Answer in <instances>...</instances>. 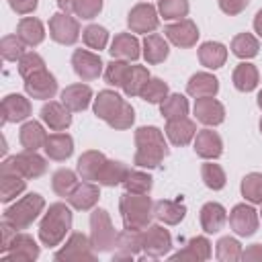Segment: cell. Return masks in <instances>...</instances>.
<instances>
[{
	"label": "cell",
	"mask_w": 262,
	"mask_h": 262,
	"mask_svg": "<svg viewBox=\"0 0 262 262\" xmlns=\"http://www.w3.org/2000/svg\"><path fill=\"white\" fill-rule=\"evenodd\" d=\"M139 47H141V45H139V41H137L135 35H131V33H119V35H115L108 53L113 55V59L135 61V59H139V55H141Z\"/></svg>",
	"instance_id": "cell-22"
},
{
	"label": "cell",
	"mask_w": 262,
	"mask_h": 262,
	"mask_svg": "<svg viewBox=\"0 0 262 262\" xmlns=\"http://www.w3.org/2000/svg\"><path fill=\"white\" fill-rule=\"evenodd\" d=\"M45 139H47V133L39 121H27L18 131V141L29 151H37L39 147H43Z\"/></svg>",
	"instance_id": "cell-35"
},
{
	"label": "cell",
	"mask_w": 262,
	"mask_h": 262,
	"mask_svg": "<svg viewBox=\"0 0 262 262\" xmlns=\"http://www.w3.org/2000/svg\"><path fill=\"white\" fill-rule=\"evenodd\" d=\"M160 113L166 121L182 119L188 115V100L182 94H168L166 100L160 104Z\"/></svg>",
	"instance_id": "cell-41"
},
{
	"label": "cell",
	"mask_w": 262,
	"mask_h": 262,
	"mask_svg": "<svg viewBox=\"0 0 262 262\" xmlns=\"http://www.w3.org/2000/svg\"><path fill=\"white\" fill-rule=\"evenodd\" d=\"M72 66L78 78L90 82L96 80L102 74V59L98 53H92L88 49H76L72 53Z\"/></svg>",
	"instance_id": "cell-15"
},
{
	"label": "cell",
	"mask_w": 262,
	"mask_h": 262,
	"mask_svg": "<svg viewBox=\"0 0 262 262\" xmlns=\"http://www.w3.org/2000/svg\"><path fill=\"white\" fill-rule=\"evenodd\" d=\"M158 12L168 20H182L188 14V0H158Z\"/></svg>",
	"instance_id": "cell-48"
},
{
	"label": "cell",
	"mask_w": 262,
	"mask_h": 262,
	"mask_svg": "<svg viewBox=\"0 0 262 262\" xmlns=\"http://www.w3.org/2000/svg\"><path fill=\"white\" fill-rule=\"evenodd\" d=\"M129 166H125L123 162H117V160H106L104 166L100 168L98 172V178L96 182L102 184V186H117V184H123L125 178L129 176Z\"/></svg>",
	"instance_id": "cell-36"
},
{
	"label": "cell",
	"mask_w": 262,
	"mask_h": 262,
	"mask_svg": "<svg viewBox=\"0 0 262 262\" xmlns=\"http://www.w3.org/2000/svg\"><path fill=\"white\" fill-rule=\"evenodd\" d=\"M139 96L149 104H162L166 100V96H168V84L164 80H160V78H149Z\"/></svg>",
	"instance_id": "cell-46"
},
{
	"label": "cell",
	"mask_w": 262,
	"mask_h": 262,
	"mask_svg": "<svg viewBox=\"0 0 262 262\" xmlns=\"http://www.w3.org/2000/svg\"><path fill=\"white\" fill-rule=\"evenodd\" d=\"M194 151L203 160H217L223 154V141L217 131L201 129L194 135Z\"/></svg>",
	"instance_id": "cell-20"
},
{
	"label": "cell",
	"mask_w": 262,
	"mask_h": 262,
	"mask_svg": "<svg viewBox=\"0 0 262 262\" xmlns=\"http://www.w3.org/2000/svg\"><path fill=\"white\" fill-rule=\"evenodd\" d=\"M25 47L18 35H4L0 41V53L6 61H18L25 55Z\"/></svg>",
	"instance_id": "cell-49"
},
{
	"label": "cell",
	"mask_w": 262,
	"mask_h": 262,
	"mask_svg": "<svg viewBox=\"0 0 262 262\" xmlns=\"http://www.w3.org/2000/svg\"><path fill=\"white\" fill-rule=\"evenodd\" d=\"M186 92L194 98H207V96H215L219 92V80L213 74L207 72H199L192 74L190 80L186 82Z\"/></svg>",
	"instance_id": "cell-28"
},
{
	"label": "cell",
	"mask_w": 262,
	"mask_h": 262,
	"mask_svg": "<svg viewBox=\"0 0 262 262\" xmlns=\"http://www.w3.org/2000/svg\"><path fill=\"white\" fill-rule=\"evenodd\" d=\"M170 53V47H168V41L158 35V33H149L145 35L143 39V57L149 66H158L162 63Z\"/></svg>",
	"instance_id": "cell-33"
},
{
	"label": "cell",
	"mask_w": 262,
	"mask_h": 262,
	"mask_svg": "<svg viewBox=\"0 0 262 262\" xmlns=\"http://www.w3.org/2000/svg\"><path fill=\"white\" fill-rule=\"evenodd\" d=\"M25 92L31 98H37V100L53 98L55 92H57V80L51 72H47L43 68V70L31 74L29 78H25Z\"/></svg>",
	"instance_id": "cell-12"
},
{
	"label": "cell",
	"mask_w": 262,
	"mask_h": 262,
	"mask_svg": "<svg viewBox=\"0 0 262 262\" xmlns=\"http://www.w3.org/2000/svg\"><path fill=\"white\" fill-rule=\"evenodd\" d=\"M6 262H33L39 258V246L29 233H18L8 244V250L2 254Z\"/></svg>",
	"instance_id": "cell-13"
},
{
	"label": "cell",
	"mask_w": 262,
	"mask_h": 262,
	"mask_svg": "<svg viewBox=\"0 0 262 262\" xmlns=\"http://www.w3.org/2000/svg\"><path fill=\"white\" fill-rule=\"evenodd\" d=\"M135 147L137 149H135L133 164L139 166V168L154 170L168 156V145H166L164 133L158 127H154V125L139 127L135 131Z\"/></svg>",
	"instance_id": "cell-1"
},
{
	"label": "cell",
	"mask_w": 262,
	"mask_h": 262,
	"mask_svg": "<svg viewBox=\"0 0 262 262\" xmlns=\"http://www.w3.org/2000/svg\"><path fill=\"white\" fill-rule=\"evenodd\" d=\"M98 199H100L98 186L92 184L90 180H84V182H78V186L72 190V194L68 196V203L78 211H88L98 203Z\"/></svg>",
	"instance_id": "cell-25"
},
{
	"label": "cell",
	"mask_w": 262,
	"mask_h": 262,
	"mask_svg": "<svg viewBox=\"0 0 262 262\" xmlns=\"http://www.w3.org/2000/svg\"><path fill=\"white\" fill-rule=\"evenodd\" d=\"M72 111L63 102L49 100L41 108V121L51 129V131H66L72 125Z\"/></svg>",
	"instance_id": "cell-19"
},
{
	"label": "cell",
	"mask_w": 262,
	"mask_h": 262,
	"mask_svg": "<svg viewBox=\"0 0 262 262\" xmlns=\"http://www.w3.org/2000/svg\"><path fill=\"white\" fill-rule=\"evenodd\" d=\"M229 225L237 235L250 237L258 231V211L246 203H239L229 213Z\"/></svg>",
	"instance_id": "cell-14"
},
{
	"label": "cell",
	"mask_w": 262,
	"mask_h": 262,
	"mask_svg": "<svg viewBox=\"0 0 262 262\" xmlns=\"http://www.w3.org/2000/svg\"><path fill=\"white\" fill-rule=\"evenodd\" d=\"M45 170H47L45 158L39 156L37 151H29V149H25L16 156H10L0 164V172H16L27 180L43 176Z\"/></svg>",
	"instance_id": "cell-6"
},
{
	"label": "cell",
	"mask_w": 262,
	"mask_h": 262,
	"mask_svg": "<svg viewBox=\"0 0 262 262\" xmlns=\"http://www.w3.org/2000/svg\"><path fill=\"white\" fill-rule=\"evenodd\" d=\"M164 33H166L168 41L180 49H188V47L196 45V41H199V29L190 18H182L178 23L166 25Z\"/></svg>",
	"instance_id": "cell-16"
},
{
	"label": "cell",
	"mask_w": 262,
	"mask_h": 262,
	"mask_svg": "<svg viewBox=\"0 0 262 262\" xmlns=\"http://www.w3.org/2000/svg\"><path fill=\"white\" fill-rule=\"evenodd\" d=\"M53 260L57 262H94V252L90 237L76 231L68 237L66 246L53 254Z\"/></svg>",
	"instance_id": "cell-8"
},
{
	"label": "cell",
	"mask_w": 262,
	"mask_h": 262,
	"mask_svg": "<svg viewBox=\"0 0 262 262\" xmlns=\"http://www.w3.org/2000/svg\"><path fill=\"white\" fill-rule=\"evenodd\" d=\"M72 229V211L63 203L49 205L47 213L39 223V239L47 248H55L61 244L66 233Z\"/></svg>",
	"instance_id": "cell-3"
},
{
	"label": "cell",
	"mask_w": 262,
	"mask_h": 262,
	"mask_svg": "<svg viewBox=\"0 0 262 262\" xmlns=\"http://www.w3.org/2000/svg\"><path fill=\"white\" fill-rule=\"evenodd\" d=\"M125 192H133V194H149L151 186H154V178L147 172H139V170H131L129 176L123 182Z\"/></svg>",
	"instance_id": "cell-45"
},
{
	"label": "cell",
	"mask_w": 262,
	"mask_h": 262,
	"mask_svg": "<svg viewBox=\"0 0 262 262\" xmlns=\"http://www.w3.org/2000/svg\"><path fill=\"white\" fill-rule=\"evenodd\" d=\"M43 68H45V61H43V57H41L39 53H35V51H29V53H25V55L18 59V74L23 76V80L29 78L31 74L43 70Z\"/></svg>",
	"instance_id": "cell-52"
},
{
	"label": "cell",
	"mask_w": 262,
	"mask_h": 262,
	"mask_svg": "<svg viewBox=\"0 0 262 262\" xmlns=\"http://www.w3.org/2000/svg\"><path fill=\"white\" fill-rule=\"evenodd\" d=\"M201 178H203L205 186L211 188V190H221V188L225 186V182H227L223 168H221L219 164H213V162L203 164V168H201Z\"/></svg>",
	"instance_id": "cell-47"
},
{
	"label": "cell",
	"mask_w": 262,
	"mask_h": 262,
	"mask_svg": "<svg viewBox=\"0 0 262 262\" xmlns=\"http://www.w3.org/2000/svg\"><path fill=\"white\" fill-rule=\"evenodd\" d=\"M57 6L61 8V12L72 14L74 12V0H57Z\"/></svg>",
	"instance_id": "cell-58"
},
{
	"label": "cell",
	"mask_w": 262,
	"mask_h": 262,
	"mask_svg": "<svg viewBox=\"0 0 262 262\" xmlns=\"http://www.w3.org/2000/svg\"><path fill=\"white\" fill-rule=\"evenodd\" d=\"M172 250V235L162 225H147L143 231V258H162Z\"/></svg>",
	"instance_id": "cell-11"
},
{
	"label": "cell",
	"mask_w": 262,
	"mask_h": 262,
	"mask_svg": "<svg viewBox=\"0 0 262 262\" xmlns=\"http://www.w3.org/2000/svg\"><path fill=\"white\" fill-rule=\"evenodd\" d=\"M31 102L23 94H6L2 98V125L4 123H18L29 119Z\"/></svg>",
	"instance_id": "cell-21"
},
{
	"label": "cell",
	"mask_w": 262,
	"mask_h": 262,
	"mask_svg": "<svg viewBox=\"0 0 262 262\" xmlns=\"http://www.w3.org/2000/svg\"><path fill=\"white\" fill-rule=\"evenodd\" d=\"M242 196L250 201L252 205H262V174L260 172H250L242 178Z\"/></svg>",
	"instance_id": "cell-43"
},
{
	"label": "cell",
	"mask_w": 262,
	"mask_h": 262,
	"mask_svg": "<svg viewBox=\"0 0 262 262\" xmlns=\"http://www.w3.org/2000/svg\"><path fill=\"white\" fill-rule=\"evenodd\" d=\"M49 37L59 45H74L80 37V23L72 14L55 12L49 18Z\"/></svg>",
	"instance_id": "cell-9"
},
{
	"label": "cell",
	"mask_w": 262,
	"mask_h": 262,
	"mask_svg": "<svg viewBox=\"0 0 262 262\" xmlns=\"http://www.w3.org/2000/svg\"><path fill=\"white\" fill-rule=\"evenodd\" d=\"M227 59V49L223 43L217 41H205L199 47V61L201 66L209 68V70H219Z\"/></svg>",
	"instance_id": "cell-34"
},
{
	"label": "cell",
	"mask_w": 262,
	"mask_h": 262,
	"mask_svg": "<svg viewBox=\"0 0 262 262\" xmlns=\"http://www.w3.org/2000/svg\"><path fill=\"white\" fill-rule=\"evenodd\" d=\"M217 2H219V8L229 16H235V14L244 12L250 4V0H217Z\"/></svg>",
	"instance_id": "cell-54"
},
{
	"label": "cell",
	"mask_w": 262,
	"mask_h": 262,
	"mask_svg": "<svg viewBox=\"0 0 262 262\" xmlns=\"http://www.w3.org/2000/svg\"><path fill=\"white\" fill-rule=\"evenodd\" d=\"M94 115L104 121L106 125H111L113 129H129L135 121V111L133 106L123 100L115 90H100L98 96L94 98Z\"/></svg>",
	"instance_id": "cell-2"
},
{
	"label": "cell",
	"mask_w": 262,
	"mask_h": 262,
	"mask_svg": "<svg viewBox=\"0 0 262 262\" xmlns=\"http://www.w3.org/2000/svg\"><path fill=\"white\" fill-rule=\"evenodd\" d=\"M260 131H262V119H260Z\"/></svg>",
	"instance_id": "cell-61"
},
{
	"label": "cell",
	"mask_w": 262,
	"mask_h": 262,
	"mask_svg": "<svg viewBox=\"0 0 262 262\" xmlns=\"http://www.w3.org/2000/svg\"><path fill=\"white\" fill-rule=\"evenodd\" d=\"M43 209H45V199L37 192H29L27 196L18 199L14 205L6 207L2 219L6 223H10L16 231H20V229H27L29 225H33V221L43 213Z\"/></svg>",
	"instance_id": "cell-5"
},
{
	"label": "cell",
	"mask_w": 262,
	"mask_h": 262,
	"mask_svg": "<svg viewBox=\"0 0 262 262\" xmlns=\"http://www.w3.org/2000/svg\"><path fill=\"white\" fill-rule=\"evenodd\" d=\"M233 86L239 90V92H252L258 82H260V76H258V70L254 63H248V61H242L235 70H233Z\"/></svg>",
	"instance_id": "cell-38"
},
{
	"label": "cell",
	"mask_w": 262,
	"mask_h": 262,
	"mask_svg": "<svg viewBox=\"0 0 262 262\" xmlns=\"http://www.w3.org/2000/svg\"><path fill=\"white\" fill-rule=\"evenodd\" d=\"M90 100H92V90H90L88 84H70V86H66L61 90V102L72 113L86 111Z\"/></svg>",
	"instance_id": "cell-24"
},
{
	"label": "cell",
	"mask_w": 262,
	"mask_h": 262,
	"mask_svg": "<svg viewBox=\"0 0 262 262\" xmlns=\"http://www.w3.org/2000/svg\"><path fill=\"white\" fill-rule=\"evenodd\" d=\"M14 235H16V229H14L10 223H6V221L2 219V242H0V252H2V254L8 250V244L12 242Z\"/></svg>",
	"instance_id": "cell-57"
},
{
	"label": "cell",
	"mask_w": 262,
	"mask_h": 262,
	"mask_svg": "<svg viewBox=\"0 0 262 262\" xmlns=\"http://www.w3.org/2000/svg\"><path fill=\"white\" fill-rule=\"evenodd\" d=\"M186 215V207L180 201H156L154 203V217L166 225H178Z\"/></svg>",
	"instance_id": "cell-31"
},
{
	"label": "cell",
	"mask_w": 262,
	"mask_h": 262,
	"mask_svg": "<svg viewBox=\"0 0 262 262\" xmlns=\"http://www.w3.org/2000/svg\"><path fill=\"white\" fill-rule=\"evenodd\" d=\"M119 211L127 229H145L154 217V203L147 194L125 192L119 199Z\"/></svg>",
	"instance_id": "cell-4"
},
{
	"label": "cell",
	"mask_w": 262,
	"mask_h": 262,
	"mask_svg": "<svg viewBox=\"0 0 262 262\" xmlns=\"http://www.w3.org/2000/svg\"><path fill=\"white\" fill-rule=\"evenodd\" d=\"M76 186H78V176H76L74 170H68V168L57 170L53 174V178H51V188H53V192L57 196L68 199Z\"/></svg>",
	"instance_id": "cell-42"
},
{
	"label": "cell",
	"mask_w": 262,
	"mask_h": 262,
	"mask_svg": "<svg viewBox=\"0 0 262 262\" xmlns=\"http://www.w3.org/2000/svg\"><path fill=\"white\" fill-rule=\"evenodd\" d=\"M104 162H106V158H104L102 151H96V149L84 151V154L78 158V166H76L78 176H80L82 180H90V182L96 180L100 168L104 166Z\"/></svg>",
	"instance_id": "cell-30"
},
{
	"label": "cell",
	"mask_w": 262,
	"mask_h": 262,
	"mask_svg": "<svg viewBox=\"0 0 262 262\" xmlns=\"http://www.w3.org/2000/svg\"><path fill=\"white\" fill-rule=\"evenodd\" d=\"M260 51V43L252 33H239L231 39V53L239 59H252Z\"/></svg>",
	"instance_id": "cell-40"
},
{
	"label": "cell",
	"mask_w": 262,
	"mask_h": 262,
	"mask_svg": "<svg viewBox=\"0 0 262 262\" xmlns=\"http://www.w3.org/2000/svg\"><path fill=\"white\" fill-rule=\"evenodd\" d=\"M43 149L49 160L63 162L74 154V139L68 133H51V135H47Z\"/></svg>",
	"instance_id": "cell-26"
},
{
	"label": "cell",
	"mask_w": 262,
	"mask_h": 262,
	"mask_svg": "<svg viewBox=\"0 0 262 262\" xmlns=\"http://www.w3.org/2000/svg\"><path fill=\"white\" fill-rule=\"evenodd\" d=\"M151 76H149V72H147V68H143V66H129V72H127V76H125V82H123V92L127 94V96H139L141 94V90H143V86H145V82L149 80Z\"/></svg>",
	"instance_id": "cell-39"
},
{
	"label": "cell",
	"mask_w": 262,
	"mask_h": 262,
	"mask_svg": "<svg viewBox=\"0 0 262 262\" xmlns=\"http://www.w3.org/2000/svg\"><path fill=\"white\" fill-rule=\"evenodd\" d=\"M143 250V231L141 229H123L117 233L115 242V260H133Z\"/></svg>",
	"instance_id": "cell-17"
},
{
	"label": "cell",
	"mask_w": 262,
	"mask_h": 262,
	"mask_svg": "<svg viewBox=\"0 0 262 262\" xmlns=\"http://www.w3.org/2000/svg\"><path fill=\"white\" fill-rule=\"evenodd\" d=\"M194 117L196 121H201L203 125L215 127L221 125L225 119V108L223 104L215 98V96H207V98H194Z\"/></svg>",
	"instance_id": "cell-18"
},
{
	"label": "cell",
	"mask_w": 262,
	"mask_h": 262,
	"mask_svg": "<svg viewBox=\"0 0 262 262\" xmlns=\"http://www.w3.org/2000/svg\"><path fill=\"white\" fill-rule=\"evenodd\" d=\"M129 72V63L125 59H113L106 70H104V80L108 86H115V88H121L123 82H125V76Z\"/></svg>",
	"instance_id": "cell-51"
},
{
	"label": "cell",
	"mask_w": 262,
	"mask_h": 262,
	"mask_svg": "<svg viewBox=\"0 0 262 262\" xmlns=\"http://www.w3.org/2000/svg\"><path fill=\"white\" fill-rule=\"evenodd\" d=\"M244 262H260L262 260V244H252L242 252Z\"/></svg>",
	"instance_id": "cell-56"
},
{
	"label": "cell",
	"mask_w": 262,
	"mask_h": 262,
	"mask_svg": "<svg viewBox=\"0 0 262 262\" xmlns=\"http://www.w3.org/2000/svg\"><path fill=\"white\" fill-rule=\"evenodd\" d=\"M227 221V211L221 203H205L201 207V227L205 233H217Z\"/></svg>",
	"instance_id": "cell-29"
},
{
	"label": "cell",
	"mask_w": 262,
	"mask_h": 262,
	"mask_svg": "<svg viewBox=\"0 0 262 262\" xmlns=\"http://www.w3.org/2000/svg\"><path fill=\"white\" fill-rule=\"evenodd\" d=\"M8 4L16 14H31L37 8L39 0H8Z\"/></svg>",
	"instance_id": "cell-55"
},
{
	"label": "cell",
	"mask_w": 262,
	"mask_h": 262,
	"mask_svg": "<svg viewBox=\"0 0 262 262\" xmlns=\"http://www.w3.org/2000/svg\"><path fill=\"white\" fill-rule=\"evenodd\" d=\"M258 106H260V108H262V90H260V92H258Z\"/></svg>",
	"instance_id": "cell-60"
},
{
	"label": "cell",
	"mask_w": 262,
	"mask_h": 262,
	"mask_svg": "<svg viewBox=\"0 0 262 262\" xmlns=\"http://www.w3.org/2000/svg\"><path fill=\"white\" fill-rule=\"evenodd\" d=\"M194 135H196V123L190 121L188 117L174 119V121L166 123V137L176 147H182V145L190 143L194 139Z\"/></svg>",
	"instance_id": "cell-23"
},
{
	"label": "cell",
	"mask_w": 262,
	"mask_h": 262,
	"mask_svg": "<svg viewBox=\"0 0 262 262\" xmlns=\"http://www.w3.org/2000/svg\"><path fill=\"white\" fill-rule=\"evenodd\" d=\"M260 217H262V211H260Z\"/></svg>",
	"instance_id": "cell-62"
},
{
	"label": "cell",
	"mask_w": 262,
	"mask_h": 262,
	"mask_svg": "<svg viewBox=\"0 0 262 262\" xmlns=\"http://www.w3.org/2000/svg\"><path fill=\"white\" fill-rule=\"evenodd\" d=\"M27 188V178L16 172H0V201L10 203Z\"/></svg>",
	"instance_id": "cell-37"
},
{
	"label": "cell",
	"mask_w": 262,
	"mask_h": 262,
	"mask_svg": "<svg viewBox=\"0 0 262 262\" xmlns=\"http://www.w3.org/2000/svg\"><path fill=\"white\" fill-rule=\"evenodd\" d=\"M211 258V242L205 235H196L188 239L184 250L170 256V260H190V262H205Z\"/></svg>",
	"instance_id": "cell-27"
},
{
	"label": "cell",
	"mask_w": 262,
	"mask_h": 262,
	"mask_svg": "<svg viewBox=\"0 0 262 262\" xmlns=\"http://www.w3.org/2000/svg\"><path fill=\"white\" fill-rule=\"evenodd\" d=\"M82 41L86 43V47L90 49H104L106 43H108V31L100 25H88L84 31H82Z\"/></svg>",
	"instance_id": "cell-50"
},
{
	"label": "cell",
	"mask_w": 262,
	"mask_h": 262,
	"mask_svg": "<svg viewBox=\"0 0 262 262\" xmlns=\"http://www.w3.org/2000/svg\"><path fill=\"white\" fill-rule=\"evenodd\" d=\"M117 231L104 209H94L90 213V244L94 252H108L115 248Z\"/></svg>",
	"instance_id": "cell-7"
},
{
	"label": "cell",
	"mask_w": 262,
	"mask_h": 262,
	"mask_svg": "<svg viewBox=\"0 0 262 262\" xmlns=\"http://www.w3.org/2000/svg\"><path fill=\"white\" fill-rule=\"evenodd\" d=\"M127 25L133 33H154L160 25V16H158V10L154 4L149 2H139L135 4L131 10H129V16H127Z\"/></svg>",
	"instance_id": "cell-10"
},
{
	"label": "cell",
	"mask_w": 262,
	"mask_h": 262,
	"mask_svg": "<svg viewBox=\"0 0 262 262\" xmlns=\"http://www.w3.org/2000/svg\"><path fill=\"white\" fill-rule=\"evenodd\" d=\"M242 244L235 237H221L215 244V256L219 262H237L242 260Z\"/></svg>",
	"instance_id": "cell-44"
},
{
	"label": "cell",
	"mask_w": 262,
	"mask_h": 262,
	"mask_svg": "<svg viewBox=\"0 0 262 262\" xmlns=\"http://www.w3.org/2000/svg\"><path fill=\"white\" fill-rule=\"evenodd\" d=\"M16 35L20 37V41L27 47H37L45 39V27H43V23L39 18L25 16V18H20V23L16 27Z\"/></svg>",
	"instance_id": "cell-32"
},
{
	"label": "cell",
	"mask_w": 262,
	"mask_h": 262,
	"mask_svg": "<svg viewBox=\"0 0 262 262\" xmlns=\"http://www.w3.org/2000/svg\"><path fill=\"white\" fill-rule=\"evenodd\" d=\"M254 31L258 33V37H262V8L256 12L254 16Z\"/></svg>",
	"instance_id": "cell-59"
},
{
	"label": "cell",
	"mask_w": 262,
	"mask_h": 262,
	"mask_svg": "<svg viewBox=\"0 0 262 262\" xmlns=\"http://www.w3.org/2000/svg\"><path fill=\"white\" fill-rule=\"evenodd\" d=\"M100 10H102V0H74V14L84 20L98 16Z\"/></svg>",
	"instance_id": "cell-53"
}]
</instances>
